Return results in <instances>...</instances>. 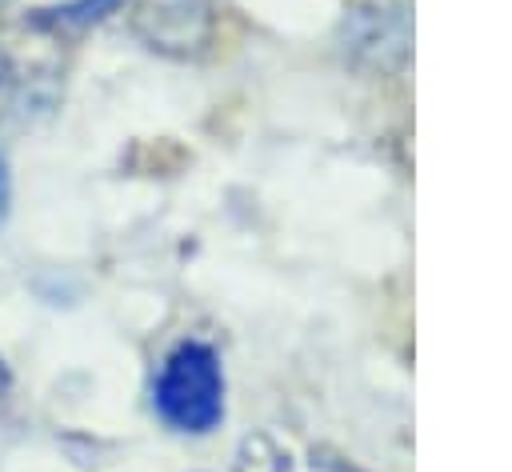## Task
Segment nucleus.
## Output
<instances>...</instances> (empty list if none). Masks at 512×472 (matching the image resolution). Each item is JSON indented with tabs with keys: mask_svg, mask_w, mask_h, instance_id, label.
Segmentation results:
<instances>
[{
	"mask_svg": "<svg viewBox=\"0 0 512 472\" xmlns=\"http://www.w3.org/2000/svg\"><path fill=\"white\" fill-rule=\"evenodd\" d=\"M120 4L124 0H64V4H52V8H36L32 28H40V32H80V28H92L104 16H112Z\"/></svg>",
	"mask_w": 512,
	"mask_h": 472,
	"instance_id": "obj_4",
	"label": "nucleus"
},
{
	"mask_svg": "<svg viewBox=\"0 0 512 472\" xmlns=\"http://www.w3.org/2000/svg\"><path fill=\"white\" fill-rule=\"evenodd\" d=\"M152 404H156V416L176 432H188V436L212 432L224 420L220 356L200 340L176 344L156 372Z\"/></svg>",
	"mask_w": 512,
	"mask_h": 472,
	"instance_id": "obj_1",
	"label": "nucleus"
},
{
	"mask_svg": "<svg viewBox=\"0 0 512 472\" xmlns=\"http://www.w3.org/2000/svg\"><path fill=\"white\" fill-rule=\"evenodd\" d=\"M132 28L148 48L192 52L208 36V4L204 0H140V8L132 12Z\"/></svg>",
	"mask_w": 512,
	"mask_h": 472,
	"instance_id": "obj_3",
	"label": "nucleus"
},
{
	"mask_svg": "<svg viewBox=\"0 0 512 472\" xmlns=\"http://www.w3.org/2000/svg\"><path fill=\"white\" fill-rule=\"evenodd\" d=\"M8 196H12V184H8V164H4V156H0V220H4V212H8Z\"/></svg>",
	"mask_w": 512,
	"mask_h": 472,
	"instance_id": "obj_5",
	"label": "nucleus"
},
{
	"mask_svg": "<svg viewBox=\"0 0 512 472\" xmlns=\"http://www.w3.org/2000/svg\"><path fill=\"white\" fill-rule=\"evenodd\" d=\"M60 100V68L48 60H24L0 44V136L32 128Z\"/></svg>",
	"mask_w": 512,
	"mask_h": 472,
	"instance_id": "obj_2",
	"label": "nucleus"
}]
</instances>
